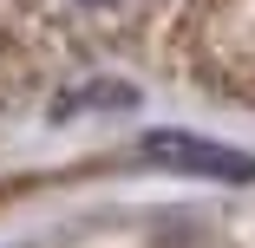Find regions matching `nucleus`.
I'll return each instance as SVG.
<instances>
[{
    "instance_id": "2",
    "label": "nucleus",
    "mask_w": 255,
    "mask_h": 248,
    "mask_svg": "<svg viewBox=\"0 0 255 248\" xmlns=\"http://www.w3.org/2000/svg\"><path fill=\"white\" fill-rule=\"evenodd\" d=\"M112 105H137L131 85H79L66 91V111H112Z\"/></svg>"
},
{
    "instance_id": "3",
    "label": "nucleus",
    "mask_w": 255,
    "mask_h": 248,
    "mask_svg": "<svg viewBox=\"0 0 255 248\" xmlns=\"http://www.w3.org/2000/svg\"><path fill=\"white\" fill-rule=\"evenodd\" d=\"M92 7H105V0H92Z\"/></svg>"
},
{
    "instance_id": "1",
    "label": "nucleus",
    "mask_w": 255,
    "mask_h": 248,
    "mask_svg": "<svg viewBox=\"0 0 255 248\" xmlns=\"http://www.w3.org/2000/svg\"><path fill=\"white\" fill-rule=\"evenodd\" d=\"M144 157H150V164H164V170H183V176L255 183V157H249V151L216 144V137H196V131H150V137H144Z\"/></svg>"
}]
</instances>
